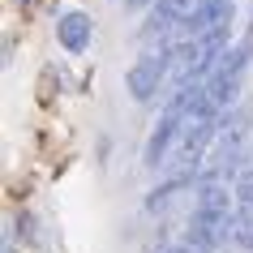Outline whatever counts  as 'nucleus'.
I'll list each match as a JSON object with an SVG mask.
<instances>
[{
  "instance_id": "1",
  "label": "nucleus",
  "mask_w": 253,
  "mask_h": 253,
  "mask_svg": "<svg viewBox=\"0 0 253 253\" xmlns=\"http://www.w3.org/2000/svg\"><path fill=\"white\" fill-rule=\"evenodd\" d=\"M249 60H253V39H245V43H236V47H227V56L211 69L206 94L219 103V112H227V107L236 103L240 82H245V73H249Z\"/></svg>"
},
{
  "instance_id": "6",
  "label": "nucleus",
  "mask_w": 253,
  "mask_h": 253,
  "mask_svg": "<svg viewBox=\"0 0 253 253\" xmlns=\"http://www.w3.org/2000/svg\"><path fill=\"white\" fill-rule=\"evenodd\" d=\"M17 4H26V0H17Z\"/></svg>"
},
{
  "instance_id": "4",
  "label": "nucleus",
  "mask_w": 253,
  "mask_h": 253,
  "mask_svg": "<svg viewBox=\"0 0 253 253\" xmlns=\"http://www.w3.org/2000/svg\"><path fill=\"white\" fill-rule=\"evenodd\" d=\"M193 9H198V0H155V9H150V17H146V26H142V35H146V39H155V35H168V30H176L189 13H193Z\"/></svg>"
},
{
  "instance_id": "2",
  "label": "nucleus",
  "mask_w": 253,
  "mask_h": 253,
  "mask_svg": "<svg viewBox=\"0 0 253 253\" xmlns=\"http://www.w3.org/2000/svg\"><path fill=\"white\" fill-rule=\"evenodd\" d=\"M172 69H176V43H159L155 52H146L129 69V94H133L137 103H146L155 94L172 82Z\"/></svg>"
},
{
  "instance_id": "3",
  "label": "nucleus",
  "mask_w": 253,
  "mask_h": 253,
  "mask_svg": "<svg viewBox=\"0 0 253 253\" xmlns=\"http://www.w3.org/2000/svg\"><path fill=\"white\" fill-rule=\"evenodd\" d=\"M232 26V0H198V9L176 26V39H206Z\"/></svg>"
},
{
  "instance_id": "5",
  "label": "nucleus",
  "mask_w": 253,
  "mask_h": 253,
  "mask_svg": "<svg viewBox=\"0 0 253 253\" xmlns=\"http://www.w3.org/2000/svg\"><path fill=\"white\" fill-rule=\"evenodd\" d=\"M56 35H60V47L65 52H86L94 39V26L86 13H65L60 22H56Z\"/></svg>"
}]
</instances>
